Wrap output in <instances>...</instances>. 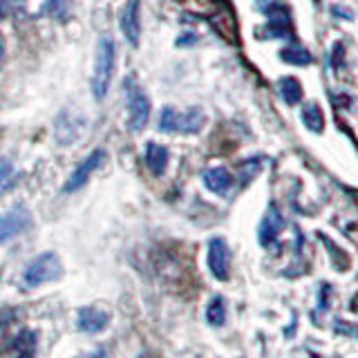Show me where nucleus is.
<instances>
[{
  "mask_svg": "<svg viewBox=\"0 0 358 358\" xmlns=\"http://www.w3.org/2000/svg\"><path fill=\"white\" fill-rule=\"evenodd\" d=\"M115 59H117V50H115V41L110 36H101L96 45V59H94V72H92V92L96 101L106 99L110 83H112V74H115Z\"/></svg>",
  "mask_w": 358,
  "mask_h": 358,
  "instance_id": "nucleus-1",
  "label": "nucleus"
},
{
  "mask_svg": "<svg viewBox=\"0 0 358 358\" xmlns=\"http://www.w3.org/2000/svg\"><path fill=\"white\" fill-rule=\"evenodd\" d=\"M61 275H63V264L59 260V255L54 251H45L27 264L25 273H22V285L27 289H34V287L54 282V280H59Z\"/></svg>",
  "mask_w": 358,
  "mask_h": 358,
  "instance_id": "nucleus-2",
  "label": "nucleus"
},
{
  "mask_svg": "<svg viewBox=\"0 0 358 358\" xmlns=\"http://www.w3.org/2000/svg\"><path fill=\"white\" fill-rule=\"evenodd\" d=\"M123 92H126V103H128V128L132 132H139L145 128V123H148V117H150L148 94L143 92L134 76L126 78Z\"/></svg>",
  "mask_w": 358,
  "mask_h": 358,
  "instance_id": "nucleus-3",
  "label": "nucleus"
},
{
  "mask_svg": "<svg viewBox=\"0 0 358 358\" xmlns=\"http://www.w3.org/2000/svg\"><path fill=\"white\" fill-rule=\"evenodd\" d=\"M204 126V112L199 108H190L179 112L175 108H164L162 119H159V130L162 132H184L193 134L199 132Z\"/></svg>",
  "mask_w": 358,
  "mask_h": 358,
  "instance_id": "nucleus-4",
  "label": "nucleus"
},
{
  "mask_svg": "<svg viewBox=\"0 0 358 358\" xmlns=\"http://www.w3.org/2000/svg\"><path fill=\"white\" fill-rule=\"evenodd\" d=\"M65 0H0L5 9L20 14L25 18H41L48 16L52 11H59Z\"/></svg>",
  "mask_w": 358,
  "mask_h": 358,
  "instance_id": "nucleus-5",
  "label": "nucleus"
},
{
  "mask_svg": "<svg viewBox=\"0 0 358 358\" xmlns=\"http://www.w3.org/2000/svg\"><path fill=\"white\" fill-rule=\"evenodd\" d=\"M31 227V213L25 206H11L7 213L0 215V244L9 242L22 231Z\"/></svg>",
  "mask_w": 358,
  "mask_h": 358,
  "instance_id": "nucleus-6",
  "label": "nucleus"
},
{
  "mask_svg": "<svg viewBox=\"0 0 358 358\" xmlns=\"http://www.w3.org/2000/svg\"><path fill=\"white\" fill-rule=\"evenodd\" d=\"M208 268L220 282H227L231 275V249L224 238H213L208 242Z\"/></svg>",
  "mask_w": 358,
  "mask_h": 358,
  "instance_id": "nucleus-7",
  "label": "nucleus"
},
{
  "mask_svg": "<svg viewBox=\"0 0 358 358\" xmlns=\"http://www.w3.org/2000/svg\"><path fill=\"white\" fill-rule=\"evenodd\" d=\"M103 159H106V150H101V148L94 150L90 157H85V159L72 171V175L67 177V182L63 186V193H74V190L83 188L87 184V179L92 177V173L96 171L101 164H103Z\"/></svg>",
  "mask_w": 358,
  "mask_h": 358,
  "instance_id": "nucleus-8",
  "label": "nucleus"
},
{
  "mask_svg": "<svg viewBox=\"0 0 358 358\" xmlns=\"http://www.w3.org/2000/svg\"><path fill=\"white\" fill-rule=\"evenodd\" d=\"M119 25H121V31L126 41L132 45V48H137L139 45V38H141V11H139V0H128L126 5H123L121 14H119Z\"/></svg>",
  "mask_w": 358,
  "mask_h": 358,
  "instance_id": "nucleus-9",
  "label": "nucleus"
},
{
  "mask_svg": "<svg viewBox=\"0 0 358 358\" xmlns=\"http://www.w3.org/2000/svg\"><path fill=\"white\" fill-rule=\"evenodd\" d=\"M110 318H112L110 311L103 307H96V305L81 307L76 311V327L83 334H99V331L108 329Z\"/></svg>",
  "mask_w": 358,
  "mask_h": 358,
  "instance_id": "nucleus-10",
  "label": "nucleus"
},
{
  "mask_svg": "<svg viewBox=\"0 0 358 358\" xmlns=\"http://www.w3.org/2000/svg\"><path fill=\"white\" fill-rule=\"evenodd\" d=\"M282 229H285V217L280 215V210L275 208V204H271V206H268V210H266L262 224H260V233H257L260 244L262 246L273 244L278 240V235L282 233Z\"/></svg>",
  "mask_w": 358,
  "mask_h": 358,
  "instance_id": "nucleus-11",
  "label": "nucleus"
},
{
  "mask_svg": "<svg viewBox=\"0 0 358 358\" xmlns=\"http://www.w3.org/2000/svg\"><path fill=\"white\" fill-rule=\"evenodd\" d=\"M201 179H204V184L210 193H215V195H229L231 188H233V175L222 166L206 168Z\"/></svg>",
  "mask_w": 358,
  "mask_h": 358,
  "instance_id": "nucleus-12",
  "label": "nucleus"
},
{
  "mask_svg": "<svg viewBox=\"0 0 358 358\" xmlns=\"http://www.w3.org/2000/svg\"><path fill=\"white\" fill-rule=\"evenodd\" d=\"M145 166H148V171L152 175H164L166 168H168V150L159 143H148L145 145Z\"/></svg>",
  "mask_w": 358,
  "mask_h": 358,
  "instance_id": "nucleus-13",
  "label": "nucleus"
},
{
  "mask_svg": "<svg viewBox=\"0 0 358 358\" xmlns=\"http://www.w3.org/2000/svg\"><path fill=\"white\" fill-rule=\"evenodd\" d=\"M302 123H305L311 132H322V128H324L322 110L316 103H307L305 110H302Z\"/></svg>",
  "mask_w": 358,
  "mask_h": 358,
  "instance_id": "nucleus-14",
  "label": "nucleus"
},
{
  "mask_svg": "<svg viewBox=\"0 0 358 358\" xmlns=\"http://www.w3.org/2000/svg\"><path fill=\"white\" fill-rule=\"evenodd\" d=\"M280 96H282L291 106H296L302 101V87L294 76H287L280 81Z\"/></svg>",
  "mask_w": 358,
  "mask_h": 358,
  "instance_id": "nucleus-15",
  "label": "nucleus"
},
{
  "mask_svg": "<svg viewBox=\"0 0 358 358\" xmlns=\"http://www.w3.org/2000/svg\"><path fill=\"white\" fill-rule=\"evenodd\" d=\"M36 350V336L31 331H22L14 343V358H31Z\"/></svg>",
  "mask_w": 358,
  "mask_h": 358,
  "instance_id": "nucleus-16",
  "label": "nucleus"
},
{
  "mask_svg": "<svg viewBox=\"0 0 358 358\" xmlns=\"http://www.w3.org/2000/svg\"><path fill=\"white\" fill-rule=\"evenodd\" d=\"M280 59L287 61L289 65H309L311 54H309V50L300 48V45H289L287 50L280 52Z\"/></svg>",
  "mask_w": 358,
  "mask_h": 358,
  "instance_id": "nucleus-17",
  "label": "nucleus"
},
{
  "mask_svg": "<svg viewBox=\"0 0 358 358\" xmlns=\"http://www.w3.org/2000/svg\"><path fill=\"white\" fill-rule=\"evenodd\" d=\"M206 320L210 324H215V327H222V324L227 322V309H224V300L220 296L210 300V305L206 309Z\"/></svg>",
  "mask_w": 358,
  "mask_h": 358,
  "instance_id": "nucleus-18",
  "label": "nucleus"
},
{
  "mask_svg": "<svg viewBox=\"0 0 358 358\" xmlns=\"http://www.w3.org/2000/svg\"><path fill=\"white\" fill-rule=\"evenodd\" d=\"M78 358H106V352L103 350H96V352H90V354H83Z\"/></svg>",
  "mask_w": 358,
  "mask_h": 358,
  "instance_id": "nucleus-19",
  "label": "nucleus"
},
{
  "mask_svg": "<svg viewBox=\"0 0 358 358\" xmlns=\"http://www.w3.org/2000/svg\"><path fill=\"white\" fill-rule=\"evenodd\" d=\"M3 61H5V41L0 36V65H3Z\"/></svg>",
  "mask_w": 358,
  "mask_h": 358,
  "instance_id": "nucleus-20",
  "label": "nucleus"
}]
</instances>
